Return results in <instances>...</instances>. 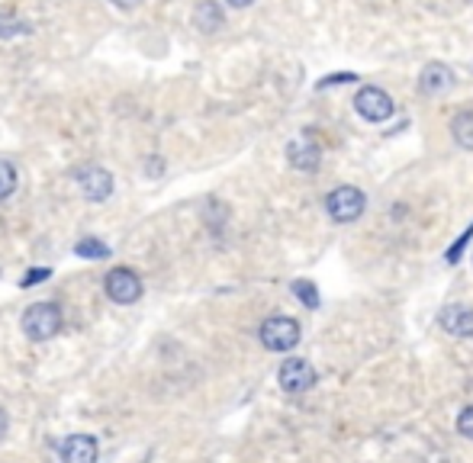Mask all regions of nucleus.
Here are the masks:
<instances>
[{"label":"nucleus","mask_w":473,"mask_h":463,"mask_svg":"<svg viewBox=\"0 0 473 463\" xmlns=\"http://www.w3.org/2000/svg\"><path fill=\"white\" fill-rule=\"evenodd\" d=\"M364 210H367V196H364V190L355 184H341L325 196V212H329L335 222H341V226L361 220Z\"/></svg>","instance_id":"f257e3e1"},{"label":"nucleus","mask_w":473,"mask_h":463,"mask_svg":"<svg viewBox=\"0 0 473 463\" xmlns=\"http://www.w3.org/2000/svg\"><path fill=\"white\" fill-rule=\"evenodd\" d=\"M258 338H261V345L268 347V351L287 354L300 345V322L290 319V315H270V319L261 322Z\"/></svg>","instance_id":"f03ea898"},{"label":"nucleus","mask_w":473,"mask_h":463,"mask_svg":"<svg viewBox=\"0 0 473 463\" xmlns=\"http://www.w3.org/2000/svg\"><path fill=\"white\" fill-rule=\"evenodd\" d=\"M23 331L29 341H49L61 331V309L55 303H33L23 312Z\"/></svg>","instance_id":"7ed1b4c3"},{"label":"nucleus","mask_w":473,"mask_h":463,"mask_svg":"<svg viewBox=\"0 0 473 463\" xmlns=\"http://www.w3.org/2000/svg\"><path fill=\"white\" fill-rule=\"evenodd\" d=\"M316 367L306 357H290V361L280 363L277 371V383L284 393H290V396H300V393H309V389L316 387Z\"/></svg>","instance_id":"20e7f679"},{"label":"nucleus","mask_w":473,"mask_h":463,"mask_svg":"<svg viewBox=\"0 0 473 463\" xmlns=\"http://www.w3.org/2000/svg\"><path fill=\"white\" fill-rule=\"evenodd\" d=\"M355 110H357V116L367 119V123H387V119L397 113V103H393V97H389L387 91L367 84L357 91Z\"/></svg>","instance_id":"39448f33"},{"label":"nucleus","mask_w":473,"mask_h":463,"mask_svg":"<svg viewBox=\"0 0 473 463\" xmlns=\"http://www.w3.org/2000/svg\"><path fill=\"white\" fill-rule=\"evenodd\" d=\"M103 290L110 296L113 303L119 306H132L139 303V296H142V280L135 274L132 267H113L107 277H103Z\"/></svg>","instance_id":"423d86ee"},{"label":"nucleus","mask_w":473,"mask_h":463,"mask_svg":"<svg viewBox=\"0 0 473 463\" xmlns=\"http://www.w3.org/2000/svg\"><path fill=\"white\" fill-rule=\"evenodd\" d=\"M287 161H290V168L303 171V174L319 171L322 148H319V142L313 139V132H300L296 139H290L287 142Z\"/></svg>","instance_id":"0eeeda50"},{"label":"nucleus","mask_w":473,"mask_h":463,"mask_svg":"<svg viewBox=\"0 0 473 463\" xmlns=\"http://www.w3.org/2000/svg\"><path fill=\"white\" fill-rule=\"evenodd\" d=\"M438 325L445 329V335L451 338H473V306L467 303H451L441 309Z\"/></svg>","instance_id":"6e6552de"},{"label":"nucleus","mask_w":473,"mask_h":463,"mask_svg":"<svg viewBox=\"0 0 473 463\" xmlns=\"http://www.w3.org/2000/svg\"><path fill=\"white\" fill-rule=\"evenodd\" d=\"M59 457H61V463H97L100 444H97L93 435H71V438L61 441Z\"/></svg>","instance_id":"1a4fd4ad"},{"label":"nucleus","mask_w":473,"mask_h":463,"mask_svg":"<svg viewBox=\"0 0 473 463\" xmlns=\"http://www.w3.org/2000/svg\"><path fill=\"white\" fill-rule=\"evenodd\" d=\"M454 87V71H451L445 61H429V65L419 71V91L425 97H438V93H448Z\"/></svg>","instance_id":"9d476101"},{"label":"nucleus","mask_w":473,"mask_h":463,"mask_svg":"<svg viewBox=\"0 0 473 463\" xmlns=\"http://www.w3.org/2000/svg\"><path fill=\"white\" fill-rule=\"evenodd\" d=\"M77 184H81V194H84L91 203L110 200V194H113V174L103 168L81 171V174H77Z\"/></svg>","instance_id":"9b49d317"},{"label":"nucleus","mask_w":473,"mask_h":463,"mask_svg":"<svg viewBox=\"0 0 473 463\" xmlns=\"http://www.w3.org/2000/svg\"><path fill=\"white\" fill-rule=\"evenodd\" d=\"M194 26L206 36L220 33L222 26H226V13H222V7L216 0H200V7L194 10Z\"/></svg>","instance_id":"f8f14e48"},{"label":"nucleus","mask_w":473,"mask_h":463,"mask_svg":"<svg viewBox=\"0 0 473 463\" xmlns=\"http://www.w3.org/2000/svg\"><path fill=\"white\" fill-rule=\"evenodd\" d=\"M451 139L457 142V148L473 152V113L470 110L457 113V116L451 119Z\"/></svg>","instance_id":"ddd939ff"},{"label":"nucleus","mask_w":473,"mask_h":463,"mask_svg":"<svg viewBox=\"0 0 473 463\" xmlns=\"http://www.w3.org/2000/svg\"><path fill=\"white\" fill-rule=\"evenodd\" d=\"M75 254L77 258H84V261H103V258H110V248L100 242V238H81L75 244Z\"/></svg>","instance_id":"4468645a"},{"label":"nucleus","mask_w":473,"mask_h":463,"mask_svg":"<svg viewBox=\"0 0 473 463\" xmlns=\"http://www.w3.org/2000/svg\"><path fill=\"white\" fill-rule=\"evenodd\" d=\"M290 290H293V296L306 306V309H319V290H316V283H309V280H293Z\"/></svg>","instance_id":"2eb2a0df"},{"label":"nucleus","mask_w":473,"mask_h":463,"mask_svg":"<svg viewBox=\"0 0 473 463\" xmlns=\"http://www.w3.org/2000/svg\"><path fill=\"white\" fill-rule=\"evenodd\" d=\"M13 190H17V168L10 161H0V200L13 196Z\"/></svg>","instance_id":"dca6fc26"},{"label":"nucleus","mask_w":473,"mask_h":463,"mask_svg":"<svg viewBox=\"0 0 473 463\" xmlns=\"http://www.w3.org/2000/svg\"><path fill=\"white\" fill-rule=\"evenodd\" d=\"M26 33V23H20L13 13H4L0 10V39H17V36Z\"/></svg>","instance_id":"f3484780"},{"label":"nucleus","mask_w":473,"mask_h":463,"mask_svg":"<svg viewBox=\"0 0 473 463\" xmlns=\"http://www.w3.org/2000/svg\"><path fill=\"white\" fill-rule=\"evenodd\" d=\"M470 238H473V222L464 228V235L457 238V242L448 248V251H445V261H448V264H457V261H461V258H464V248L470 244Z\"/></svg>","instance_id":"a211bd4d"},{"label":"nucleus","mask_w":473,"mask_h":463,"mask_svg":"<svg viewBox=\"0 0 473 463\" xmlns=\"http://www.w3.org/2000/svg\"><path fill=\"white\" fill-rule=\"evenodd\" d=\"M457 435L467 438V441H473V405L461 409V415H457Z\"/></svg>","instance_id":"6ab92c4d"},{"label":"nucleus","mask_w":473,"mask_h":463,"mask_svg":"<svg viewBox=\"0 0 473 463\" xmlns=\"http://www.w3.org/2000/svg\"><path fill=\"white\" fill-rule=\"evenodd\" d=\"M52 277V267H33V270H26V277L20 280V287L29 290V287H39L43 280Z\"/></svg>","instance_id":"aec40b11"},{"label":"nucleus","mask_w":473,"mask_h":463,"mask_svg":"<svg viewBox=\"0 0 473 463\" xmlns=\"http://www.w3.org/2000/svg\"><path fill=\"white\" fill-rule=\"evenodd\" d=\"M348 81H355V75L351 71H341V75H329L325 81H322L319 87H329V84H348Z\"/></svg>","instance_id":"412c9836"},{"label":"nucleus","mask_w":473,"mask_h":463,"mask_svg":"<svg viewBox=\"0 0 473 463\" xmlns=\"http://www.w3.org/2000/svg\"><path fill=\"white\" fill-rule=\"evenodd\" d=\"M7 431H10V419H7V412L0 409V441L7 438Z\"/></svg>","instance_id":"4be33fe9"},{"label":"nucleus","mask_w":473,"mask_h":463,"mask_svg":"<svg viewBox=\"0 0 473 463\" xmlns=\"http://www.w3.org/2000/svg\"><path fill=\"white\" fill-rule=\"evenodd\" d=\"M113 7H123V10H132V7H139L142 0H110Z\"/></svg>","instance_id":"5701e85b"},{"label":"nucleus","mask_w":473,"mask_h":463,"mask_svg":"<svg viewBox=\"0 0 473 463\" xmlns=\"http://www.w3.org/2000/svg\"><path fill=\"white\" fill-rule=\"evenodd\" d=\"M226 4H228V7H238V10H242V7H252L254 0H226Z\"/></svg>","instance_id":"b1692460"}]
</instances>
